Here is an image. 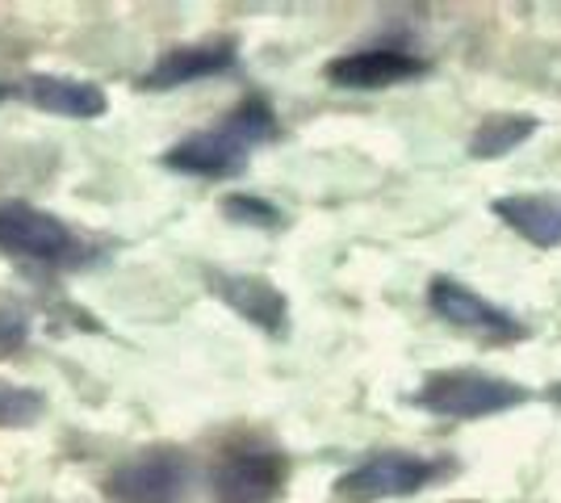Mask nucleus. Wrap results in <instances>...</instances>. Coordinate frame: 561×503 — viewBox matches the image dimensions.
<instances>
[{"instance_id":"f257e3e1","label":"nucleus","mask_w":561,"mask_h":503,"mask_svg":"<svg viewBox=\"0 0 561 503\" xmlns=\"http://www.w3.org/2000/svg\"><path fill=\"white\" fill-rule=\"evenodd\" d=\"M277 110L260 93H252L243 96L214 130H197V135L168 147L164 168L181 172V176H202V181H231L248 168L260 144L277 139Z\"/></svg>"},{"instance_id":"f03ea898","label":"nucleus","mask_w":561,"mask_h":503,"mask_svg":"<svg viewBox=\"0 0 561 503\" xmlns=\"http://www.w3.org/2000/svg\"><path fill=\"white\" fill-rule=\"evenodd\" d=\"M528 399H533L528 386L486 374V369H436L411 395L415 408L440 420H491V415L524 408Z\"/></svg>"},{"instance_id":"7ed1b4c3","label":"nucleus","mask_w":561,"mask_h":503,"mask_svg":"<svg viewBox=\"0 0 561 503\" xmlns=\"http://www.w3.org/2000/svg\"><path fill=\"white\" fill-rule=\"evenodd\" d=\"M110 503H188L193 500V461L176 445H151L117 461L101 482Z\"/></svg>"},{"instance_id":"20e7f679","label":"nucleus","mask_w":561,"mask_h":503,"mask_svg":"<svg viewBox=\"0 0 561 503\" xmlns=\"http://www.w3.org/2000/svg\"><path fill=\"white\" fill-rule=\"evenodd\" d=\"M445 475H453V461L407 454V449H377L360 466H352L348 475L335 479V495H344L352 503L407 500V495H420L427 487H436Z\"/></svg>"},{"instance_id":"39448f33","label":"nucleus","mask_w":561,"mask_h":503,"mask_svg":"<svg viewBox=\"0 0 561 503\" xmlns=\"http://www.w3.org/2000/svg\"><path fill=\"white\" fill-rule=\"evenodd\" d=\"M289 482V457L273 445H231L214 461L210 491L218 503H273Z\"/></svg>"},{"instance_id":"423d86ee","label":"nucleus","mask_w":561,"mask_h":503,"mask_svg":"<svg viewBox=\"0 0 561 503\" xmlns=\"http://www.w3.org/2000/svg\"><path fill=\"white\" fill-rule=\"evenodd\" d=\"M0 252L18 261H76V236L59 215L22 197H0Z\"/></svg>"},{"instance_id":"0eeeda50","label":"nucleus","mask_w":561,"mask_h":503,"mask_svg":"<svg viewBox=\"0 0 561 503\" xmlns=\"http://www.w3.org/2000/svg\"><path fill=\"white\" fill-rule=\"evenodd\" d=\"M427 307H432L436 319H445L448 328L482 335V340H491V344H515V340L528 335L524 319H515L507 307L482 298L473 286L457 282V277H445V273L432 277V286H427Z\"/></svg>"},{"instance_id":"6e6552de","label":"nucleus","mask_w":561,"mask_h":503,"mask_svg":"<svg viewBox=\"0 0 561 503\" xmlns=\"http://www.w3.org/2000/svg\"><path fill=\"white\" fill-rule=\"evenodd\" d=\"M234 59H239V43H234L231 34L197 38V43H176L139 76V89L142 93H172V89H185V84H197V80L231 72Z\"/></svg>"},{"instance_id":"1a4fd4ad","label":"nucleus","mask_w":561,"mask_h":503,"mask_svg":"<svg viewBox=\"0 0 561 503\" xmlns=\"http://www.w3.org/2000/svg\"><path fill=\"white\" fill-rule=\"evenodd\" d=\"M323 72L335 89L377 93V89H394V84L427 76V59L407 47H356L335 55Z\"/></svg>"},{"instance_id":"9d476101","label":"nucleus","mask_w":561,"mask_h":503,"mask_svg":"<svg viewBox=\"0 0 561 503\" xmlns=\"http://www.w3.org/2000/svg\"><path fill=\"white\" fill-rule=\"evenodd\" d=\"M206 286H210V294H218L239 319H248L260 332H268V335L289 332V298H285L268 277H260V273L210 268V273H206Z\"/></svg>"},{"instance_id":"9b49d317","label":"nucleus","mask_w":561,"mask_h":503,"mask_svg":"<svg viewBox=\"0 0 561 503\" xmlns=\"http://www.w3.org/2000/svg\"><path fill=\"white\" fill-rule=\"evenodd\" d=\"M22 93L47 110L55 118H71V122H93L105 118L110 110V96L101 84L93 80H80V76H59V72H34L22 80Z\"/></svg>"},{"instance_id":"f8f14e48","label":"nucleus","mask_w":561,"mask_h":503,"mask_svg":"<svg viewBox=\"0 0 561 503\" xmlns=\"http://www.w3.org/2000/svg\"><path fill=\"white\" fill-rule=\"evenodd\" d=\"M491 210L533 248H561V193H507Z\"/></svg>"},{"instance_id":"ddd939ff","label":"nucleus","mask_w":561,"mask_h":503,"mask_svg":"<svg viewBox=\"0 0 561 503\" xmlns=\"http://www.w3.org/2000/svg\"><path fill=\"white\" fill-rule=\"evenodd\" d=\"M540 118L533 114H486L478 122V130L469 135V156L473 160H503L519 144H528L537 135Z\"/></svg>"},{"instance_id":"4468645a","label":"nucleus","mask_w":561,"mask_h":503,"mask_svg":"<svg viewBox=\"0 0 561 503\" xmlns=\"http://www.w3.org/2000/svg\"><path fill=\"white\" fill-rule=\"evenodd\" d=\"M222 215L239 222V227H260V231H277L285 227V215H280L273 202H264L256 193H227L222 197Z\"/></svg>"},{"instance_id":"2eb2a0df","label":"nucleus","mask_w":561,"mask_h":503,"mask_svg":"<svg viewBox=\"0 0 561 503\" xmlns=\"http://www.w3.org/2000/svg\"><path fill=\"white\" fill-rule=\"evenodd\" d=\"M47 408V399L30 386L0 382V424H34Z\"/></svg>"},{"instance_id":"dca6fc26","label":"nucleus","mask_w":561,"mask_h":503,"mask_svg":"<svg viewBox=\"0 0 561 503\" xmlns=\"http://www.w3.org/2000/svg\"><path fill=\"white\" fill-rule=\"evenodd\" d=\"M30 340V311L22 302H0V361L22 353Z\"/></svg>"},{"instance_id":"f3484780","label":"nucleus","mask_w":561,"mask_h":503,"mask_svg":"<svg viewBox=\"0 0 561 503\" xmlns=\"http://www.w3.org/2000/svg\"><path fill=\"white\" fill-rule=\"evenodd\" d=\"M549 403H553V408H561V382L549 386Z\"/></svg>"},{"instance_id":"a211bd4d","label":"nucleus","mask_w":561,"mask_h":503,"mask_svg":"<svg viewBox=\"0 0 561 503\" xmlns=\"http://www.w3.org/2000/svg\"><path fill=\"white\" fill-rule=\"evenodd\" d=\"M4 96H13V84H0V101H4Z\"/></svg>"}]
</instances>
